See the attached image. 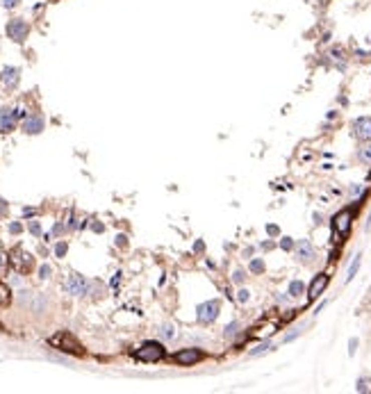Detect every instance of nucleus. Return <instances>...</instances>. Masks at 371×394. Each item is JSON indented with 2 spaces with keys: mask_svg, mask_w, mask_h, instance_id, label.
Segmentation results:
<instances>
[{
  "mask_svg": "<svg viewBox=\"0 0 371 394\" xmlns=\"http://www.w3.org/2000/svg\"><path fill=\"white\" fill-rule=\"evenodd\" d=\"M48 342L55 346V349L66 351V353H73V355H82L84 353L82 344H80V342L75 340L71 333H66V330H62V333H57V335H53Z\"/></svg>",
  "mask_w": 371,
  "mask_h": 394,
  "instance_id": "f257e3e1",
  "label": "nucleus"
},
{
  "mask_svg": "<svg viewBox=\"0 0 371 394\" xmlns=\"http://www.w3.org/2000/svg\"><path fill=\"white\" fill-rule=\"evenodd\" d=\"M134 358L141 360V362H157V360L164 358V346L157 344V342H146V344L134 353Z\"/></svg>",
  "mask_w": 371,
  "mask_h": 394,
  "instance_id": "f03ea898",
  "label": "nucleus"
},
{
  "mask_svg": "<svg viewBox=\"0 0 371 394\" xmlns=\"http://www.w3.org/2000/svg\"><path fill=\"white\" fill-rule=\"evenodd\" d=\"M28 32H30V25L25 23L23 19H14L7 23V37H10L12 41H16V44H23Z\"/></svg>",
  "mask_w": 371,
  "mask_h": 394,
  "instance_id": "7ed1b4c3",
  "label": "nucleus"
},
{
  "mask_svg": "<svg viewBox=\"0 0 371 394\" xmlns=\"http://www.w3.org/2000/svg\"><path fill=\"white\" fill-rule=\"evenodd\" d=\"M10 260H12V267H14L16 271H30L32 269V265H35V260H32V255L28 251H23V248H14L12 251V255H10Z\"/></svg>",
  "mask_w": 371,
  "mask_h": 394,
  "instance_id": "20e7f679",
  "label": "nucleus"
},
{
  "mask_svg": "<svg viewBox=\"0 0 371 394\" xmlns=\"http://www.w3.org/2000/svg\"><path fill=\"white\" fill-rule=\"evenodd\" d=\"M196 317H198L201 324H212V321L219 317V303L217 301H208V303H203V306H198Z\"/></svg>",
  "mask_w": 371,
  "mask_h": 394,
  "instance_id": "39448f33",
  "label": "nucleus"
},
{
  "mask_svg": "<svg viewBox=\"0 0 371 394\" xmlns=\"http://www.w3.org/2000/svg\"><path fill=\"white\" fill-rule=\"evenodd\" d=\"M173 360L178 362V365L187 367V365H194V362H198V360H203V351H198V349H182V351H178V353L173 355Z\"/></svg>",
  "mask_w": 371,
  "mask_h": 394,
  "instance_id": "423d86ee",
  "label": "nucleus"
},
{
  "mask_svg": "<svg viewBox=\"0 0 371 394\" xmlns=\"http://www.w3.org/2000/svg\"><path fill=\"white\" fill-rule=\"evenodd\" d=\"M351 210H341L339 214H335V219H332V228H335L337 235H346L348 228H351Z\"/></svg>",
  "mask_w": 371,
  "mask_h": 394,
  "instance_id": "0eeeda50",
  "label": "nucleus"
},
{
  "mask_svg": "<svg viewBox=\"0 0 371 394\" xmlns=\"http://www.w3.org/2000/svg\"><path fill=\"white\" fill-rule=\"evenodd\" d=\"M66 292H69V294H73V296H82V294H87V281H84L82 276H80V274H73V276L69 278V281H66Z\"/></svg>",
  "mask_w": 371,
  "mask_h": 394,
  "instance_id": "6e6552de",
  "label": "nucleus"
},
{
  "mask_svg": "<svg viewBox=\"0 0 371 394\" xmlns=\"http://www.w3.org/2000/svg\"><path fill=\"white\" fill-rule=\"evenodd\" d=\"M353 130H355V137L360 142H369L371 139V118L369 116H362L353 123Z\"/></svg>",
  "mask_w": 371,
  "mask_h": 394,
  "instance_id": "1a4fd4ad",
  "label": "nucleus"
},
{
  "mask_svg": "<svg viewBox=\"0 0 371 394\" xmlns=\"http://www.w3.org/2000/svg\"><path fill=\"white\" fill-rule=\"evenodd\" d=\"M16 125V112L10 107L0 109V133H12Z\"/></svg>",
  "mask_w": 371,
  "mask_h": 394,
  "instance_id": "9d476101",
  "label": "nucleus"
},
{
  "mask_svg": "<svg viewBox=\"0 0 371 394\" xmlns=\"http://www.w3.org/2000/svg\"><path fill=\"white\" fill-rule=\"evenodd\" d=\"M44 125H46V121H44V116H41V114H32V116H28L23 121V130L28 135L41 133V130H44Z\"/></svg>",
  "mask_w": 371,
  "mask_h": 394,
  "instance_id": "9b49d317",
  "label": "nucleus"
},
{
  "mask_svg": "<svg viewBox=\"0 0 371 394\" xmlns=\"http://www.w3.org/2000/svg\"><path fill=\"white\" fill-rule=\"evenodd\" d=\"M326 285H328V276H326V274L314 276V281H312V285H310V299H317V296L326 290Z\"/></svg>",
  "mask_w": 371,
  "mask_h": 394,
  "instance_id": "f8f14e48",
  "label": "nucleus"
},
{
  "mask_svg": "<svg viewBox=\"0 0 371 394\" xmlns=\"http://www.w3.org/2000/svg\"><path fill=\"white\" fill-rule=\"evenodd\" d=\"M3 82L10 89L16 87V84H19V69H16V66H7V69L3 71Z\"/></svg>",
  "mask_w": 371,
  "mask_h": 394,
  "instance_id": "ddd939ff",
  "label": "nucleus"
},
{
  "mask_svg": "<svg viewBox=\"0 0 371 394\" xmlns=\"http://www.w3.org/2000/svg\"><path fill=\"white\" fill-rule=\"evenodd\" d=\"M296 251H298V257H301V260H312V255H314V251H312V246H310V241L307 239L298 241Z\"/></svg>",
  "mask_w": 371,
  "mask_h": 394,
  "instance_id": "4468645a",
  "label": "nucleus"
},
{
  "mask_svg": "<svg viewBox=\"0 0 371 394\" xmlns=\"http://www.w3.org/2000/svg\"><path fill=\"white\" fill-rule=\"evenodd\" d=\"M10 301H12V292H10V287L0 283V306H7Z\"/></svg>",
  "mask_w": 371,
  "mask_h": 394,
  "instance_id": "2eb2a0df",
  "label": "nucleus"
},
{
  "mask_svg": "<svg viewBox=\"0 0 371 394\" xmlns=\"http://www.w3.org/2000/svg\"><path fill=\"white\" fill-rule=\"evenodd\" d=\"M289 294H292V296L303 294V283H301V281H294L292 285H289Z\"/></svg>",
  "mask_w": 371,
  "mask_h": 394,
  "instance_id": "dca6fc26",
  "label": "nucleus"
},
{
  "mask_svg": "<svg viewBox=\"0 0 371 394\" xmlns=\"http://www.w3.org/2000/svg\"><path fill=\"white\" fill-rule=\"evenodd\" d=\"M357 267H360V255H357V257H355V260H353V262H351V267H348V276H346V278H348V281H351V278H353V276H355V271H357Z\"/></svg>",
  "mask_w": 371,
  "mask_h": 394,
  "instance_id": "f3484780",
  "label": "nucleus"
},
{
  "mask_svg": "<svg viewBox=\"0 0 371 394\" xmlns=\"http://www.w3.org/2000/svg\"><path fill=\"white\" fill-rule=\"evenodd\" d=\"M251 271H253V274H262V271H264V262L262 260H253L251 262Z\"/></svg>",
  "mask_w": 371,
  "mask_h": 394,
  "instance_id": "a211bd4d",
  "label": "nucleus"
},
{
  "mask_svg": "<svg viewBox=\"0 0 371 394\" xmlns=\"http://www.w3.org/2000/svg\"><path fill=\"white\" fill-rule=\"evenodd\" d=\"M162 337H166V340H171V337H175V330H173V326H162Z\"/></svg>",
  "mask_w": 371,
  "mask_h": 394,
  "instance_id": "6ab92c4d",
  "label": "nucleus"
},
{
  "mask_svg": "<svg viewBox=\"0 0 371 394\" xmlns=\"http://www.w3.org/2000/svg\"><path fill=\"white\" fill-rule=\"evenodd\" d=\"M269 349H271V344H260V346H258V349L253 351V353H251V355H260V353H264V351H269Z\"/></svg>",
  "mask_w": 371,
  "mask_h": 394,
  "instance_id": "aec40b11",
  "label": "nucleus"
},
{
  "mask_svg": "<svg viewBox=\"0 0 371 394\" xmlns=\"http://www.w3.org/2000/svg\"><path fill=\"white\" fill-rule=\"evenodd\" d=\"M55 253H57V255H64V253H66V244H64V241H60V244H57V246H55Z\"/></svg>",
  "mask_w": 371,
  "mask_h": 394,
  "instance_id": "412c9836",
  "label": "nucleus"
},
{
  "mask_svg": "<svg viewBox=\"0 0 371 394\" xmlns=\"http://www.w3.org/2000/svg\"><path fill=\"white\" fill-rule=\"evenodd\" d=\"M244 278H246V274H244L242 269L235 271V276H233V281H235V283H244Z\"/></svg>",
  "mask_w": 371,
  "mask_h": 394,
  "instance_id": "4be33fe9",
  "label": "nucleus"
},
{
  "mask_svg": "<svg viewBox=\"0 0 371 394\" xmlns=\"http://www.w3.org/2000/svg\"><path fill=\"white\" fill-rule=\"evenodd\" d=\"M280 246H282V248H285V251H289V248H292V246H294V241H292V239H289V237H285V239H282V241H280Z\"/></svg>",
  "mask_w": 371,
  "mask_h": 394,
  "instance_id": "5701e85b",
  "label": "nucleus"
},
{
  "mask_svg": "<svg viewBox=\"0 0 371 394\" xmlns=\"http://www.w3.org/2000/svg\"><path fill=\"white\" fill-rule=\"evenodd\" d=\"M235 333H237V324H230V326L226 328V337H233Z\"/></svg>",
  "mask_w": 371,
  "mask_h": 394,
  "instance_id": "b1692460",
  "label": "nucleus"
},
{
  "mask_svg": "<svg viewBox=\"0 0 371 394\" xmlns=\"http://www.w3.org/2000/svg\"><path fill=\"white\" fill-rule=\"evenodd\" d=\"M39 274H41V278H48V276H50V267H48V265H44V267L39 269Z\"/></svg>",
  "mask_w": 371,
  "mask_h": 394,
  "instance_id": "393cba45",
  "label": "nucleus"
},
{
  "mask_svg": "<svg viewBox=\"0 0 371 394\" xmlns=\"http://www.w3.org/2000/svg\"><path fill=\"white\" fill-rule=\"evenodd\" d=\"M30 232H35V235H39V232H41V226H39V223H37V221H32V223H30Z\"/></svg>",
  "mask_w": 371,
  "mask_h": 394,
  "instance_id": "a878e982",
  "label": "nucleus"
},
{
  "mask_svg": "<svg viewBox=\"0 0 371 394\" xmlns=\"http://www.w3.org/2000/svg\"><path fill=\"white\" fill-rule=\"evenodd\" d=\"M0 3H3L5 7H16V5L21 3V0H0Z\"/></svg>",
  "mask_w": 371,
  "mask_h": 394,
  "instance_id": "bb28decb",
  "label": "nucleus"
},
{
  "mask_svg": "<svg viewBox=\"0 0 371 394\" xmlns=\"http://www.w3.org/2000/svg\"><path fill=\"white\" fill-rule=\"evenodd\" d=\"M237 299L242 301V303H244V301H248V290H242V292H239V296H237Z\"/></svg>",
  "mask_w": 371,
  "mask_h": 394,
  "instance_id": "cd10ccee",
  "label": "nucleus"
},
{
  "mask_svg": "<svg viewBox=\"0 0 371 394\" xmlns=\"http://www.w3.org/2000/svg\"><path fill=\"white\" fill-rule=\"evenodd\" d=\"M267 232L269 235H278L280 230H278V226H267Z\"/></svg>",
  "mask_w": 371,
  "mask_h": 394,
  "instance_id": "c85d7f7f",
  "label": "nucleus"
},
{
  "mask_svg": "<svg viewBox=\"0 0 371 394\" xmlns=\"http://www.w3.org/2000/svg\"><path fill=\"white\" fill-rule=\"evenodd\" d=\"M10 230L14 232V235H16V232H21V223H12V226H10Z\"/></svg>",
  "mask_w": 371,
  "mask_h": 394,
  "instance_id": "c756f323",
  "label": "nucleus"
},
{
  "mask_svg": "<svg viewBox=\"0 0 371 394\" xmlns=\"http://www.w3.org/2000/svg\"><path fill=\"white\" fill-rule=\"evenodd\" d=\"M3 269H5V253L0 251V271H3Z\"/></svg>",
  "mask_w": 371,
  "mask_h": 394,
  "instance_id": "7c9ffc66",
  "label": "nucleus"
},
{
  "mask_svg": "<svg viewBox=\"0 0 371 394\" xmlns=\"http://www.w3.org/2000/svg\"><path fill=\"white\" fill-rule=\"evenodd\" d=\"M116 244H119V246H125V237L119 235V237H116Z\"/></svg>",
  "mask_w": 371,
  "mask_h": 394,
  "instance_id": "2f4dec72",
  "label": "nucleus"
},
{
  "mask_svg": "<svg viewBox=\"0 0 371 394\" xmlns=\"http://www.w3.org/2000/svg\"><path fill=\"white\" fill-rule=\"evenodd\" d=\"M355 346H357V340H351V355L355 353Z\"/></svg>",
  "mask_w": 371,
  "mask_h": 394,
  "instance_id": "473e14b6",
  "label": "nucleus"
},
{
  "mask_svg": "<svg viewBox=\"0 0 371 394\" xmlns=\"http://www.w3.org/2000/svg\"><path fill=\"white\" fill-rule=\"evenodd\" d=\"M7 207H5V201H0V214H5Z\"/></svg>",
  "mask_w": 371,
  "mask_h": 394,
  "instance_id": "72a5a7b5",
  "label": "nucleus"
}]
</instances>
